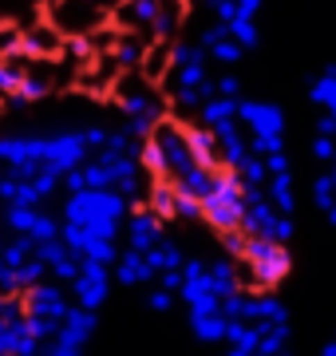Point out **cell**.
Returning a JSON list of instances; mask_svg holds the SVG:
<instances>
[{
  "instance_id": "1",
  "label": "cell",
  "mask_w": 336,
  "mask_h": 356,
  "mask_svg": "<svg viewBox=\"0 0 336 356\" xmlns=\"http://www.w3.org/2000/svg\"><path fill=\"white\" fill-rule=\"evenodd\" d=\"M293 269L289 242L265 238V234H246L242 257H237V281L242 289H277Z\"/></svg>"
},
{
  "instance_id": "2",
  "label": "cell",
  "mask_w": 336,
  "mask_h": 356,
  "mask_svg": "<svg viewBox=\"0 0 336 356\" xmlns=\"http://www.w3.org/2000/svg\"><path fill=\"white\" fill-rule=\"evenodd\" d=\"M127 218V198L115 191V186H83V191H72L64 206V222H79V226L95 229L103 238H115L119 226Z\"/></svg>"
},
{
  "instance_id": "3",
  "label": "cell",
  "mask_w": 336,
  "mask_h": 356,
  "mask_svg": "<svg viewBox=\"0 0 336 356\" xmlns=\"http://www.w3.org/2000/svg\"><path fill=\"white\" fill-rule=\"evenodd\" d=\"M202 222H210L218 234L221 229H242V222H246V182L226 166L214 170V182L202 194Z\"/></svg>"
},
{
  "instance_id": "4",
  "label": "cell",
  "mask_w": 336,
  "mask_h": 356,
  "mask_svg": "<svg viewBox=\"0 0 336 356\" xmlns=\"http://www.w3.org/2000/svg\"><path fill=\"white\" fill-rule=\"evenodd\" d=\"M237 119L249 131V147L258 154L281 151L285 147V111L269 99H237Z\"/></svg>"
},
{
  "instance_id": "5",
  "label": "cell",
  "mask_w": 336,
  "mask_h": 356,
  "mask_svg": "<svg viewBox=\"0 0 336 356\" xmlns=\"http://www.w3.org/2000/svg\"><path fill=\"white\" fill-rule=\"evenodd\" d=\"M95 329H99V309H87V305H67L64 321H60V329H56L52 341L40 344V353L48 356H79L83 348H87V341L95 337Z\"/></svg>"
},
{
  "instance_id": "6",
  "label": "cell",
  "mask_w": 336,
  "mask_h": 356,
  "mask_svg": "<svg viewBox=\"0 0 336 356\" xmlns=\"http://www.w3.org/2000/svg\"><path fill=\"white\" fill-rule=\"evenodd\" d=\"M107 8H99L95 0H56L52 4V24L64 36H91L107 24Z\"/></svg>"
},
{
  "instance_id": "7",
  "label": "cell",
  "mask_w": 336,
  "mask_h": 356,
  "mask_svg": "<svg viewBox=\"0 0 336 356\" xmlns=\"http://www.w3.org/2000/svg\"><path fill=\"white\" fill-rule=\"evenodd\" d=\"M4 226L12 229V234H24L32 242H52L60 238V222L52 214H44L40 206H24V202H8L4 206Z\"/></svg>"
},
{
  "instance_id": "8",
  "label": "cell",
  "mask_w": 336,
  "mask_h": 356,
  "mask_svg": "<svg viewBox=\"0 0 336 356\" xmlns=\"http://www.w3.org/2000/svg\"><path fill=\"white\" fill-rule=\"evenodd\" d=\"M72 293H76V305L87 309H103L107 293H111V269L103 261H79V273L72 277Z\"/></svg>"
},
{
  "instance_id": "9",
  "label": "cell",
  "mask_w": 336,
  "mask_h": 356,
  "mask_svg": "<svg viewBox=\"0 0 336 356\" xmlns=\"http://www.w3.org/2000/svg\"><path fill=\"white\" fill-rule=\"evenodd\" d=\"M24 313H36V317H56V321H64V313H67V293H64V285L56 277H40V281H32L24 293Z\"/></svg>"
},
{
  "instance_id": "10",
  "label": "cell",
  "mask_w": 336,
  "mask_h": 356,
  "mask_svg": "<svg viewBox=\"0 0 336 356\" xmlns=\"http://www.w3.org/2000/svg\"><path fill=\"white\" fill-rule=\"evenodd\" d=\"M162 234H167V222H162L151 206H135V210H127V242L135 245V250H151Z\"/></svg>"
},
{
  "instance_id": "11",
  "label": "cell",
  "mask_w": 336,
  "mask_h": 356,
  "mask_svg": "<svg viewBox=\"0 0 336 356\" xmlns=\"http://www.w3.org/2000/svg\"><path fill=\"white\" fill-rule=\"evenodd\" d=\"M111 266H115V269H111V277H115L123 289H139V285H151V281L158 277L155 269L146 266V254H142V250H135V245H127V250L111 261Z\"/></svg>"
},
{
  "instance_id": "12",
  "label": "cell",
  "mask_w": 336,
  "mask_h": 356,
  "mask_svg": "<svg viewBox=\"0 0 336 356\" xmlns=\"http://www.w3.org/2000/svg\"><path fill=\"white\" fill-rule=\"evenodd\" d=\"M198 44L210 51V60L214 64H237L246 51H242V44L230 36V28L221 24V20H214V24H206L202 28V36H198Z\"/></svg>"
},
{
  "instance_id": "13",
  "label": "cell",
  "mask_w": 336,
  "mask_h": 356,
  "mask_svg": "<svg viewBox=\"0 0 336 356\" xmlns=\"http://www.w3.org/2000/svg\"><path fill=\"white\" fill-rule=\"evenodd\" d=\"M186 321H190V332H194L202 344H221L226 341V325L230 317L218 309H186Z\"/></svg>"
},
{
  "instance_id": "14",
  "label": "cell",
  "mask_w": 336,
  "mask_h": 356,
  "mask_svg": "<svg viewBox=\"0 0 336 356\" xmlns=\"http://www.w3.org/2000/svg\"><path fill=\"white\" fill-rule=\"evenodd\" d=\"M146 206H151L162 222H174V218H178V191H174V182L151 178V186H146Z\"/></svg>"
},
{
  "instance_id": "15",
  "label": "cell",
  "mask_w": 336,
  "mask_h": 356,
  "mask_svg": "<svg viewBox=\"0 0 336 356\" xmlns=\"http://www.w3.org/2000/svg\"><path fill=\"white\" fill-rule=\"evenodd\" d=\"M151 40L142 36V32H119L115 48H111V60L119 64V72H131V67L142 64V51H146Z\"/></svg>"
},
{
  "instance_id": "16",
  "label": "cell",
  "mask_w": 336,
  "mask_h": 356,
  "mask_svg": "<svg viewBox=\"0 0 336 356\" xmlns=\"http://www.w3.org/2000/svg\"><path fill=\"white\" fill-rule=\"evenodd\" d=\"M265 194H269V202L281 210V214H293L297 210V191H293V170H273L265 178Z\"/></svg>"
},
{
  "instance_id": "17",
  "label": "cell",
  "mask_w": 336,
  "mask_h": 356,
  "mask_svg": "<svg viewBox=\"0 0 336 356\" xmlns=\"http://www.w3.org/2000/svg\"><path fill=\"white\" fill-rule=\"evenodd\" d=\"M309 103L321 107V111H328V115H336V64H328L321 76L309 83Z\"/></svg>"
},
{
  "instance_id": "18",
  "label": "cell",
  "mask_w": 336,
  "mask_h": 356,
  "mask_svg": "<svg viewBox=\"0 0 336 356\" xmlns=\"http://www.w3.org/2000/svg\"><path fill=\"white\" fill-rule=\"evenodd\" d=\"M139 72H142L146 79L162 83V76L170 72V44H162V40H151V44H146V51H142Z\"/></svg>"
},
{
  "instance_id": "19",
  "label": "cell",
  "mask_w": 336,
  "mask_h": 356,
  "mask_svg": "<svg viewBox=\"0 0 336 356\" xmlns=\"http://www.w3.org/2000/svg\"><path fill=\"white\" fill-rule=\"evenodd\" d=\"M198 119H202L206 127H218L226 119H237V99H230V95H210V99L198 107Z\"/></svg>"
},
{
  "instance_id": "20",
  "label": "cell",
  "mask_w": 336,
  "mask_h": 356,
  "mask_svg": "<svg viewBox=\"0 0 336 356\" xmlns=\"http://www.w3.org/2000/svg\"><path fill=\"white\" fill-rule=\"evenodd\" d=\"M20 79H24V64L16 56L0 60V99H12L16 91H20Z\"/></svg>"
},
{
  "instance_id": "21",
  "label": "cell",
  "mask_w": 336,
  "mask_h": 356,
  "mask_svg": "<svg viewBox=\"0 0 336 356\" xmlns=\"http://www.w3.org/2000/svg\"><path fill=\"white\" fill-rule=\"evenodd\" d=\"M230 36L242 44V51H253L261 44V32H258V20H230Z\"/></svg>"
},
{
  "instance_id": "22",
  "label": "cell",
  "mask_w": 336,
  "mask_h": 356,
  "mask_svg": "<svg viewBox=\"0 0 336 356\" xmlns=\"http://www.w3.org/2000/svg\"><path fill=\"white\" fill-rule=\"evenodd\" d=\"M312 202L321 206V210H328V206L336 202V182L328 178V170L317 175V182H312Z\"/></svg>"
},
{
  "instance_id": "23",
  "label": "cell",
  "mask_w": 336,
  "mask_h": 356,
  "mask_svg": "<svg viewBox=\"0 0 336 356\" xmlns=\"http://www.w3.org/2000/svg\"><path fill=\"white\" fill-rule=\"evenodd\" d=\"M174 301H178V293H170L167 285H158V289L146 293V309H151V313H170Z\"/></svg>"
},
{
  "instance_id": "24",
  "label": "cell",
  "mask_w": 336,
  "mask_h": 356,
  "mask_svg": "<svg viewBox=\"0 0 336 356\" xmlns=\"http://www.w3.org/2000/svg\"><path fill=\"white\" fill-rule=\"evenodd\" d=\"M214 88H218V95H230V99H242V79L233 76V72H221V76H214Z\"/></svg>"
},
{
  "instance_id": "25",
  "label": "cell",
  "mask_w": 336,
  "mask_h": 356,
  "mask_svg": "<svg viewBox=\"0 0 336 356\" xmlns=\"http://www.w3.org/2000/svg\"><path fill=\"white\" fill-rule=\"evenodd\" d=\"M333 151H336V139H328V135H317V139H312V154H317L321 163H333Z\"/></svg>"
},
{
  "instance_id": "26",
  "label": "cell",
  "mask_w": 336,
  "mask_h": 356,
  "mask_svg": "<svg viewBox=\"0 0 336 356\" xmlns=\"http://www.w3.org/2000/svg\"><path fill=\"white\" fill-rule=\"evenodd\" d=\"M317 135H328V139H336V115L324 111L321 119H317Z\"/></svg>"
},
{
  "instance_id": "27",
  "label": "cell",
  "mask_w": 336,
  "mask_h": 356,
  "mask_svg": "<svg viewBox=\"0 0 336 356\" xmlns=\"http://www.w3.org/2000/svg\"><path fill=\"white\" fill-rule=\"evenodd\" d=\"M324 356H336V341H324V348H321Z\"/></svg>"
},
{
  "instance_id": "28",
  "label": "cell",
  "mask_w": 336,
  "mask_h": 356,
  "mask_svg": "<svg viewBox=\"0 0 336 356\" xmlns=\"http://www.w3.org/2000/svg\"><path fill=\"white\" fill-rule=\"evenodd\" d=\"M48 4H56V0H48Z\"/></svg>"
}]
</instances>
